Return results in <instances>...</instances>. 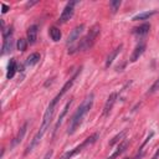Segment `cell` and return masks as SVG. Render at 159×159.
I'll use <instances>...</instances> for the list:
<instances>
[{
    "instance_id": "6da1fadb",
    "label": "cell",
    "mask_w": 159,
    "mask_h": 159,
    "mask_svg": "<svg viewBox=\"0 0 159 159\" xmlns=\"http://www.w3.org/2000/svg\"><path fill=\"white\" fill-rule=\"evenodd\" d=\"M60 99H61V98H60L58 96H56V97L50 102V104H48V107H47V109H46V112H45V114H43L41 127H40V129H39V132L35 134V137L32 138V140L30 142V144H29L27 149L25 150V154H29L30 152H32V149H34V148L40 143L41 138L43 137V134L46 133L47 128L50 127V123H51V119H52V114H53L55 107H56V104H57V102H58Z\"/></svg>"
},
{
    "instance_id": "7a4b0ae2",
    "label": "cell",
    "mask_w": 159,
    "mask_h": 159,
    "mask_svg": "<svg viewBox=\"0 0 159 159\" xmlns=\"http://www.w3.org/2000/svg\"><path fill=\"white\" fill-rule=\"evenodd\" d=\"M93 99H94L93 93H89V94L83 99V102H82L81 106L76 109V112L73 113V116H72V118H71V120H70V123H68L67 134L71 135V134H73V133L77 130V128L81 125V123H82L84 116H86V114L89 112V109L92 108Z\"/></svg>"
},
{
    "instance_id": "3957f363",
    "label": "cell",
    "mask_w": 159,
    "mask_h": 159,
    "mask_svg": "<svg viewBox=\"0 0 159 159\" xmlns=\"http://www.w3.org/2000/svg\"><path fill=\"white\" fill-rule=\"evenodd\" d=\"M99 31H101L99 25H97V24L93 25V26L91 27V30L88 31V34H87L84 37H82L81 41H80L77 45L72 46V47L68 50V53H75V52H77V51H87V50H89V48L94 45V42H96V40H97V37H98V35H99Z\"/></svg>"
},
{
    "instance_id": "277c9868",
    "label": "cell",
    "mask_w": 159,
    "mask_h": 159,
    "mask_svg": "<svg viewBox=\"0 0 159 159\" xmlns=\"http://www.w3.org/2000/svg\"><path fill=\"white\" fill-rule=\"evenodd\" d=\"M97 138H98V133L92 134L91 137L86 138V139H84V142H83L82 144L77 145L76 148H73V149H72V150H70V152H66V153H65L60 159H71L72 157H75V155H76V154H78L80 152H82V149H83V148H86V147H88V145L93 144V143L97 140Z\"/></svg>"
},
{
    "instance_id": "5b68a950",
    "label": "cell",
    "mask_w": 159,
    "mask_h": 159,
    "mask_svg": "<svg viewBox=\"0 0 159 159\" xmlns=\"http://www.w3.org/2000/svg\"><path fill=\"white\" fill-rule=\"evenodd\" d=\"M76 4H77L76 1H70V2L66 4V6H65V9L62 10V14L60 15V19H58V22H60V24H65L66 21H68V20L72 17L73 11H75V5H76Z\"/></svg>"
},
{
    "instance_id": "8992f818",
    "label": "cell",
    "mask_w": 159,
    "mask_h": 159,
    "mask_svg": "<svg viewBox=\"0 0 159 159\" xmlns=\"http://www.w3.org/2000/svg\"><path fill=\"white\" fill-rule=\"evenodd\" d=\"M83 30H84V25H83V24H81V25L76 26V27L71 31V34L68 35L66 43H67V45H73V43L80 39V35L82 34V31H83Z\"/></svg>"
},
{
    "instance_id": "52a82bcc",
    "label": "cell",
    "mask_w": 159,
    "mask_h": 159,
    "mask_svg": "<svg viewBox=\"0 0 159 159\" xmlns=\"http://www.w3.org/2000/svg\"><path fill=\"white\" fill-rule=\"evenodd\" d=\"M116 101H117V93L116 92L114 93H111L109 97L106 101V104H104V108H103V116H108L109 114V112L112 111Z\"/></svg>"
},
{
    "instance_id": "ba28073f",
    "label": "cell",
    "mask_w": 159,
    "mask_h": 159,
    "mask_svg": "<svg viewBox=\"0 0 159 159\" xmlns=\"http://www.w3.org/2000/svg\"><path fill=\"white\" fill-rule=\"evenodd\" d=\"M144 51H145V43H144V42L138 43V45L135 46V48L133 50V53H132L129 61H130V62H135V61L139 60V57L144 53Z\"/></svg>"
},
{
    "instance_id": "9c48e42d",
    "label": "cell",
    "mask_w": 159,
    "mask_h": 159,
    "mask_svg": "<svg viewBox=\"0 0 159 159\" xmlns=\"http://www.w3.org/2000/svg\"><path fill=\"white\" fill-rule=\"evenodd\" d=\"M128 145H129V142H128V139H123L120 143H119V145L117 147V149L113 152V154H111L107 159H116V158H118L127 148H128Z\"/></svg>"
},
{
    "instance_id": "30bf717a",
    "label": "cell",
    "mask_w": 159,
    "mask_h": 159,
    "mask_svg": "<svg viewBox=\"0 0 159 159\" xmlns=\"http://www.w3.org/2000/svg\"><path fill=\"white\" fill-rule=\"evenodd\" d=\"M80 72H81V68H78V70H77V72H76V73H75V75H73V76H72V77H71V78H70V80H68V81H67V82H66L65 84H63V87L61 88L60 93L57 94V96H58L60 98H61V97H62V96H63V94H65V93H66V92H67V91H68V89H70V88L72 87V84H73L75 80L77 78V76L80 75Z\"/></svg>"
},
{
    "instance_id": "8fae6325",
    "label": "cell",
    "mask_w": 159,
    "mask_h": 159,
    "mask_svg": "<svg viewBox=\"0 0 159 159\" xmlns=\"http://www.w3.org/2000/svg\"><path fill=\"white\" fill-rule=\"evenodd\" d=\"M27 42L30 45H34L37 40V26L36 25H31L29 29H27Z\"/></svg>"
},
{
    "instance_id": "7c38bea8",
    "label": "cell",
    "mask_w": 159,
    "mask_h": 159,
    "mask_svg": "<svg viewBox=\"0 0 159 159\" xmlns=\"http://www.w3.org/2000/svg\"><path fill=\"white\" fill-rule=\"evenodd\" d=\"M149 30H150V25L149 24H142L140 26L133 29V34L137 35V36H144V35H147L149 32Z\"/></svg>"
},
{
    "instance_id": "4fadbf2b",
    "label": "cell",
    "mask_w": 159,
    "mask_h": 159,
    "mask_svg": "<svg viewBox=\"0 0 159 159\" xmlns=\"http://www.w3.org/2000/svg\"><path fill=\"white\" fill-rule=\"evenodd\" d=\"M122 47H123V45H119V46H117L112 52H109V55H108V57H107V60H106V67H107V68L112 65V62L114 61V58L117 57V55L120 52Z\"/></svg>"
},
{
    "instance_id": "5bb4252c",
    "label": "cell",
    "mask_w": 159,
    "mask_h": 159,
    "mask_svg": "<svg viewBox=\"0 0 159 159\" xmlns=\"http://www.w3.org/2000/svg\"><path fill=\"white\" fill-rule=\"evenodd\" d=\"M71 103H72V99H70L67 103H66V106L63 107V109H62V112H61V114L58 116V119H57V122H56V124H55V129H53V132L56 133V130L58 129V127H60V124L62 123V119L65 118V116L67 114V111H68V108H70V106H71Z\"/></svg>"
},
{
    "instance_id": "9a60e30c",
    "label": "cell",
    "mask_w": 159,
    "mask_h": 159,
    "mask_svg": "<svg viewBox=\"0 0 159 159\" xmlns=\"http://www.w3.org/2000/svg\"><path fill=\"white\" fill-rule=\"evenodd\" d=\"M27 125H29V123L26 122V123H24L22 124V127L20 128V130L17 132V135L14 138V140H12V144H11V147H14V145H16L17 143H20L21 140H22V138H24V135H25V133H26V129H27Z\"/></svg>"
},
{
    "instance_id": "2e32d148",
    "label": "cell",
    "mask_w": 159,
    "mask_h": 159,
    "mask_svg": "<svg viewBox=\"0 0 159 159\" xmlns=\"http://www.w3.org/2000/svg\"><path fill=\"white\" fill-rule=\"evenodd\" d=\"M16 61H15V58H11L10 61H9V63H7V72H6V78L7 80H10V78H12L14 76H15V73H16Z\"/></svg>"
},
{
    "instance_id": "e0dca14e",
    "label": "cell",
    "mask_w": 159,
    "mask_h": 159,
    "mask_svg": "<svg viewBox=\"0 0 159 159\" xmlns=\"http://www.w3.org/2000/svg\"><path fill=\"white\" fill-rule=\"evenodd\" d=\"M12 46H14V40L11 37H7L4 40V43H2V47H1V55H6L9 53L11 50H12Z\"/></svg>"
},
{
    "instance_id": "ac0fdd59",
    "label": "cell",
    "mask_w": 159,
    "mask_h": 159,
    "mask_svg": "<svg viewBox=\"0 0 159 159\" xmlns=\"http://www.w3.org/2000/svg\"><path fill=\"white\" fill-rule=\"evenodd\" d=\"M39 61H40V53H39V52H34V53H31V55L26 58L25 66H34V65H36Z\"/></svg>"
},
{
    "instance_id": "d6986e66",
    "label": "cell",
    "mask_w": 159,
    "mask_h": 159,
    "mask_svg": "<svg viewBox=\"0 0 159 159\" xmlns=\"http://www.w3.org/2000/svg\"><path fill=\"white\" fill-rule=\"evenodd\" d=\"M50 36H51V39L55 41V42H57V41H60L61 40V31H60V29L58 27H56V26H52V27H50Z\"/></svg>"
},
{
    "instance_id": "ffe728a7",
    "label": "cell",
    "mask_w": 159,
    "mask_h": 159,
    "mask_svg": "<svg viewBox=\"0 0 159 159\" xmlns=\"http://www.w3.org/2000/svg\"><path fill=\"white\" fill-rule=\"evenodd\" d=\"M155 14V11H144L140 14H137L135 16H133V21H138V20H147L150 16H153Z\"/></svg>"
},
{
    "instance_id": "44dd1931",
    "label": "cell",
    "mask_w": 159,
    "mask_h": 159,
    "mask_svg": "<svg viewBox=\"0 0 159 159\" xmlns=\"http://www.w3.org/2000/svg\"><path fill=\"white\" fill-rule=\"evenodd\" d=\"M125 134H127V130H125V129H124V130H122L120 133H118L116 137H113V138H112V140L109 142V145L112 147V145H114V144H116V143H118V142L120 143L123 139H125Z\"/></svg>"
},
{
    "instance_id": "7402d4cb",
    "label": "cell",
    "mask_w": 159,
    "mask_h": 159,
    "mask_svg": "<svg viewBox=\"0 0 159 159\" xmlns=\"http://www.w3.org/2000/svg\"><path fill=\"white\" fill-rule=\"evenodd\" d=\"M27 41L25 40V39H19L17 40V50L19 51H21V52H24L25 50H26V47H27Z\"/></svg>"
},
{
    "instance_id": "603a6c76",
    "label": "cell",
    "mask_w": 159,
    "mask_h": 159,
    "mask_svg": "<svg viewBox=\"0 0 159 159\" xmlns=\"http://www.w3.org/2000/svg\"><path fill=\"white\" fill-rule=\"evenodd\" d=\"M109 6H111V10H112V12L114 14L118 9H119V6H120V0H114V1H111L109 2Z\"/></svg>"
},
{
    "instance_id": "cb8c5ba5",
    "label": "cell",
    "mask_w": 159,
    "mask_h": 159,
    "mask_svg": "<svg viewBox=\"0 0 159 159\" xmlns=\"http://www.w3.org/2000/svg\"><path fill=\"white\" fill-rule=\"evenodd\" d=\"M11 34H12V27H7V29H4L2 30V37L4 39L11 37Z\"/></svg>"
},
{
    "instance_id": "d4e9b609",
    "label": "cell",
    "mask_w": 159,
    "mask_h": 159,
    "mask_svg": "<svg viewBox=\"0 0 159 159\" xmlns=\"http://www.w3.org/2000/svg\"><path fill=\"white\" fill-rule=\"evenodd\" d=\"M157 89H159V78H158V80L155 81V83L152 86V88H150V91H149V92L152 93V92H154V91H157Z\"/></svg>"
},
{
    "instance_id": "484cf974",
    "label": "cell",
    "mask_w": 159,
    "mask_h": 159,
    "mask_svg": "<svg viewBox=\"0 0 159 159\" xmlns=\"http://www.w3.org/2000/svg\"><path fill=\"white\" fill-rule=\"evenodd\" d=\"M1 9H2V10H1V12H2V14H5V12H7V11H9V9H10V7H9L7 5H5V4H1Z\"/></svg>"
},
{
    "instance_id": "4316f807",
    "label": "cell",
    "mask_w": 159,
    "mask_h": 159,
    "mask_svg": "<svg viewBox=\"0 0 159 159\" xmlns=\"http://www.w3.org/2000/svg\"><path fill=\"white\" fill-rule=\"evenodd\" d=\"M52 154H53V152H52V150H48V152L45 154V157H43L42 159H50V158L52 157Z\"/></svg>"
},
{
    "instance_id": "83f0119b",
    "label": "cell",
    "mask_w": 159,
    "mask_h": 159,
    "mask_svg": "<svg viewBox=\"0 0 159 159\" xmlns=\"http://www.w3.org/2000/svg\"><path fill=\"white\" fill-rule=\"evenodd\" d=\"M158 157H159V149L155 152V154L153 155V158H152V159H158Z\"/></svg>"
},
{
    "instance_id": "f1b7e54d",
    "label": "cell",
    "mask_w": 159,
    "mask_h": 159,
    "mask_svg": "<svg viewBox=\"0 0 159 159\" xmlns=\"http://www.w3.org/2000/svg\"><path fill=\"white\" fill-rule=\"evenodd\" d=\"M124 159H128V158H124Z\"/></svg>"
}]
</instances>
